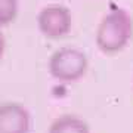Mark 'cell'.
<instances>
[{
    "label": "cell",
    "mask_w": 133,
    "mask_h": 133,
    "mask_svg": "<svg viewBox=\"0 0 133 133\" xmlns=\"http://www.w3.org/2000/svg\"><path fill=\"white\" fill-rule=\"evenodd\" d=\"M133 37V19L126 9L112 8L101 19L96 30V46L105 55H115Z\"/></svg>",
    "instance_id": "6da1fadb"
},
{
    "label": "cell",
    "mask_w": 133,
    "mask_h": 133,
    "mask_svg": "<svg viewBox=\"0 0 133 133\" xmlns=\"http://www.w3.org/2000/svg\"><path fill=\"white\" fill-rule=\"evenodd\" d=\"M89 61L78 49L61 48L52 53L49 59V72L59 83L71 84L80 81L86 76Z\"/></svg>",
    "instance_id": "7a4b0ae2"
},
{
    "label": "cell",
    "mask_w": 133,
    "mask_h": 133,
    "mask_svg": "<svg viewBox=\"0 0 133 133\" xmlns=\"http://www.w3.org/2000/svg\"><path fill=\"white\" fill-rule=\"evenodd\" d=\"M37 27L48 38H62L72 28V15L66 6L48 5L37 15Z\"/></svg>",
    "instance_id": "3957f363"
},
{
    "label": "cell",
    "mask_w": 133,
    "mask_h": 133,
    "mask_svg": "<svg viewBox=\"0 0 133 133\" xmlns=\"http://www.w3.org/2000/svg\"><path fill=\"white\" fill-rule=\"evenodd\" d=\"M31 115L28 109L16 102L0 105V133H28Z\"/></svg>",
    "instance_id": "277c9868"
},
{
    "label": "cell",
    "mask_w": 133,
    "mask_h": 133,
    "mask_svg": "<svg viewBox=\"0 0 133 133\" xmlns=\"http://www.w3.org/2000/svg\"><path fill=\"white\" fill-rule=\"evenodd\" d=\"M48 133H90V127L78 115L64 114L53 120Z\"/></svg>",
    "instance_id": "5b68a950"
},
{
    "label": "cell",
    "mask_w": 133,
    "mask_h": 133,
    "mask_svg": "<svg viewBox=\"0 0 133 133\" xmlns=\"http://www.w3.org/2000/svg\"><path fill=\"white\" fill-rule=\"evenodd\" d=\"M18 0H0V27L14 22L18 15Z\"/></svg>",
    "instance_id": "8992f818"
},
{
    "label": "cell",
    "mask_w": 133,
    "mask_h": 133,
    "mask_svg": "<svg viewBox=\"0 0 133 133\" xmlns=\"http://www.w3.org/2000/svg\"><path fill=\"white\" fill-rule=\"evenodd\" d=\"M5 48H6V40L3 37V34L0 33V59H2L3 53H5Z\"/></svg>",
    "instance_id": "52a82bcc"
}]
</instances>
